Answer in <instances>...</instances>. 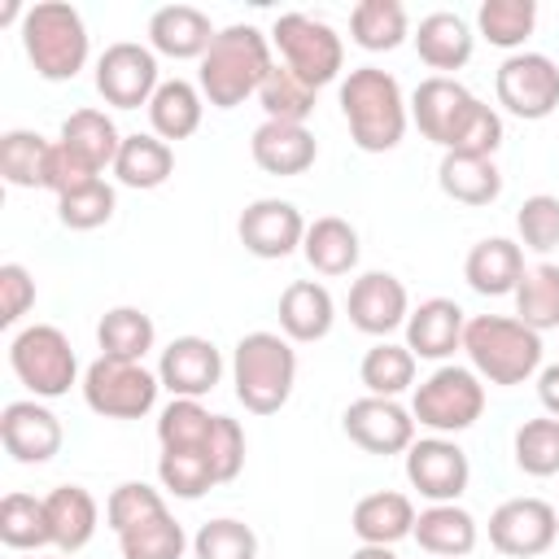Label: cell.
Instances as JSON below:
<instances>
[{"label":"cell","mask_w":559,"mask_h":559,"mask_svg":"<svg viewBox=\"0 0 559 559\" xmlns=\"http://www.w3.org/2000/svg\"><path fill=\"white\" fill-rule=\"evenodd\" d=\"M411 122L419 127L424 140L441 144L445 153H472V157H493L502 144V118L485 100H476L459 79L450 74H428L411 92Z\"/></svg>","instance_id":"6da1fadb"},{"label":"cell","mask_w":559,"mask_h":559,"mask_svg":"<svg viewBox=\"0 0 559 559\" xmlns=\"http://www.w3.org/2000/svg\"><path fill=\"white\" fill-rule=\"evenodd\" d=\"M271 66H275L271 61V39L258 26L236 22V26H223L214 35L210 52L201 57L197 87L214 109H236L249 96H258V87L271 74Z\"/></svg>","instance_id":"7a4b0ae2"},{"label":"cell","mask_w":559,"mask_h":559,"mask_svg":"<svg viewBox=\"0 0 559 559\" xmlns=\"http://www.w3.org/2000/svg\"><path fill=\"white\" fill-rule=\"evenodd\" d=\"M341 114L349 122V140L362 153H389L402 144L411 122V100L402 83L380 66H358L341 79Z\"/></svg>","instance_id":"3957f363"},{"label":"cell","mask_w":559,"mask_h":559,"mask_svg":"<svg viewBox=\"0 0 559 559\" xmlns=\"http://www.w3.org/2000/svg\"><path fill=\"white\" fill-rule=\"evenodd\" d=\"M236 402L249 415H275L297 384V349L284 332H249L231 354Z\"/></svg>","instance_id":"277c9868"},{"label":"cell","mask_w":559,"mask_h":559,"mask_svg":"<svg viewBox=\"0 0 559 559\" xmlns=\"http://www.w3.org/2000/svg\"><path fill=\"white\" fill-rule=\"evenodd\" d=\"M463 349H467L472 371L489 384H524L533 371H542V332L507 314L467 319Z\"/></svg>","instance_id":"5b68a950"},{"label":"cell","mask_w":559,"mask_h":559,"mask_svg":"<svg viewBox=\"0 0 559 559\" xmlns=\"http://www.w3.org/2000/svg\"><path fill=\"white\" fill-rule=\"evenodd\" d=\"M162 450H205L218 480H236L245 467V428L231 415H214L192 397H170L157 415Z\"/></svg>","instance_id":"8992f818"},{"label":"cell","mask_w":559,"mask_h":559,"mask_svg":"<svg viewBox=\"0 0 559 559\" xmlns=\"http://www.w3.org/2000/svg\"><path fill=\"white\" fill-rule=\"evenodd\" d=\"M22 48H26V61L35 66V74L48 83H70L87 66V52H92L79 9L61 4V0H44V4L26 9Z\"/></svg>","instance_id":"52a82bcc"},{"label":"cell","mask_w":559,"mask_h":559,"mask_svg":"<svg viewBox=\"0 0 559 559\" xmlns=\"http://www.w3.org/2000/svg\"><path fill=\"white\" fill-rule=\"evenodd\" d=\"M9 367L31 389V397H66L79 384V358L70 349V336L52 323H31L9 341Z\"/></svg>","instance_id":"ba28073f"},{"label":"cell","mask_w":559,"mask_h":559,"mask_svg":"<svg viewBox=\"0 0 559 559\" xmlns=\"http://www.w3.org/2000/svg\"><path fill=\"white\" fill-rule=\"evenodd\" d=\"M480 411H485V384L472 367H459V362H441L428 380H419V389L411 397L415 424L432 428L437 437L472 428L480 419Z\"/></svg>","instance_id":"9c48e42d"},{"label":"cell","mask_w":559,"mask_h":559,"mask_svg":"<svg viewBox=\"0 0 559 559\" xmlns=\"http://www.w3.org/2000/svg\"><path fill=\"white\" fill-rule=\"evenodd\" d=\"M83 402L87 411H96L100 419H144L157 406V371H148L144 362H127V358H96L83 371Z\"/></svg>","instance_id":"30bf717a"},{"label":"cell","mask_w":559,"mask_h":559,"mask_svg":"<svg viewBox=\"0 0 559 559\" xmlns=\"http://www.w3.org/2000/svg\"><path fill=\"white\" fill-rule=\"evenodd\" d=\"M271 44L280 48L284 66L306 79L314 92L323 83H332L341 70H345V44L341 35L323 22V17H310V13H280L275 26H271Z\"/></svg>","instance_id":"8fae6325"},{"label":"cell","mask_w":559,"mask_h":559,"mask_svg":"<svg viewBox=\"0 0 559 559\" xmlns=\"http://www.w3.org/2000/svg\"><path fill=\"white\" fill-rule=\"evenodd\" d=\"M493 92L511 118L542 122L559 109V66L546 52H511L493 74Z\"/></svg>","instance_id":"7c38bea8"},{"label":"cell","mask_w":559,"mask_h":559,"mask_svg":"<svg viewBox=\"0 0 559 559\" xmlns=\"http://www.w3.org/2000/svg\"><path fill=\"white\" fill-rule=\"evenodd\" d=\"M162 87L157 79V52L148 44L118 39L96 57V92L114 109H140Z\"/></svg>","instance_id":"4fadbf2b"},{"label":"cell","mask_w":559,"mask_h":559,"mask_svg":"<svg viewBox=\"0 0 559 559\" xmlns=\"http://www.w3.org/2000/svg\"><path fill=\"white\" fill-rule=\"evenodd\" d=\"M559 537V511L546 498H507L489 515V546L507 559L546 555Z\"/></svg>","instance_id":"5bb4252c"},{"label":"cell","mask_w":559,"mask_h":559,"mask_svg":"<svg viewBox=\"0 0 559 559\" xmlns=\"http://www.w3.org/2000/svg\"><path fill=\"white\" fill-rule=\"evenodd\" d=\"M406 480L428 502H459V493L472 480V463H467L459 441L432 432V437L411 441V450H406Z\"/></svg>","instance_id":"9a60e30c"},{"label":"cell","mask_w":559,"mask_h":559,"mask_svg":"<svg viewBox=\"0 0 559 559\" xmlns=\"http://www.w3.org/2000/svg\"><path fill=\"white\" fill-rule=\"evenodd\" d=\"M306 227H310V223L301 218V210H297L293 201H280V197H258V201H249V205L240 210V218H236L240 245H245L253 258H266V262L297 253L301 240H306Z\"/></svg>","instance_id":"2e32d148"},{"label":"cell","mask_w":559,"mask_h":559,"mask_svg":"<svg viewBox=\"0 0 559 559\" xmlns=\"http://www.w3.org/2000/svg\"><path fill=\"white\" fill-rule=\"evenodd\" d=\"M345 437L367 454H406L415 441V415L397 397H358L341 415Z\"/></svg>","instance_id":"e0dca14e"},{"label":"cell","mask_w":559,"mask_h":559,"mask_svg":"<svg viewBox=\"0 0 559 559\" xmlns=\"http://www.w3.org/2000/svg\"><path fill=\"white\" fill-rule=\"evenodd\" d=\"M157 380L170 397H192L201 402L205 393H214V384L223 380V354L214 341L205 336H175L162 358H157Z\"/></svg>","instance_id":"ac0fdd59"},{"label":"cell","mask_w":559,"mask_h":559,"mask_svg":"<svg viewBox=\"0 0 559 559\" xmlns=\"http://www.w3.org/2000/svg\"><path fill=\"white\" fill-rule=\"evenodd\" d=\"M345 310H349V323L367 336H389L397 328H406V314H411V297H406V284L389 271H367L349 284V297H345Z\"/></svg>","instance_id":"d6986e66"},{"label":"cell","mask_w":559,"mask_h":559,"mask_svg":"<svg viewBox=\"0 0 559 559\" xmlns=\"http://www.w3.org/2000/svg\"><path fill=\"white\" fill-rule=\"evenodd\" d=\"M0 441L17 463H48L61 450V419L39 397H17L0 411Z\"/></svg>","instance_id":"ffe728a7"},{"label":"cell","mask_w":559,"mask_h":559,"mask_svg":"<svg viewBox=\"0 0 559 559\" xmlns=\"http://www.w3.org/2000/svg\"><path fill=\"white\" fill-rule=\"evenodd\" d=\"M467 314L450 297H428L406 314V349L428 362H445L454 349H463Z\"/></svg>","instance_id":"44dd1931"},{"label":"cell","mask_w":559,"mask_h":559,"mask_svg":"<svg viewBox=\"0 0 559 559\" xmlns=\"http://www.w3.org/2000/svg\"><path fill=\"white\" fill-rule=\"evenodd\" d=\"M249 157H253L258 170L288 179V175H306L314 166L319 140L301 122H262L249 140Z\"/></svg>","instance_id":"7402d4cb"},{"label":"cell","mask_w":559,"mask_h":559,"mask_svg":"<svg viewBox=\"0 0 559 559\" xmlns=\"http://www.w3.org/2000/svg\"><path fill=\"white\" fill-rule=\"evenodd\" d=\"M214 26H210V13L192 9V4H166L148 17V48L170 57V61H201L214 44Z\"/></svg>","instance_id":"603a6c76"},{"label":"cell","mask_w":559,"mask_h":559,"mask_svg":"<svg viewBox=\"0 0 559 559\" xmlns=\"http://www.w3.org/2000/svg\"><path fill=\"white\" fill-rule=\"evenodd\" d=\"M349 528H354L358 546H393L415 533V502L397 489H376L354 502Z\"/></svg>","instance_id":"cb8c5ba5"},{"label":"cell","mask_w":559,"mask_h":559,"mask_svg":"<svg viewBox=\"0 0 559 559\" xmlns=\"http://www.w3.org/2000/svg\"><path fill=\"white\" fill-rule=\"evenodd\" d=\"M336 323V301L319 280H293L280 293V332L297 345L323 341Z\"/></svg>","instance_id":"d4e9b609"},{"label":"cell","mask_w":559,"mask_h":559,"mask_svg":"<svg viewBox=\"0 0 559 559\" xmlns=\"http://www.w3.org/2000/svg\"><path fill=\"white\" fill-rule=\"evenodd\" d=\"M520 275H524V249L515 240H507V236H485L463 258V280L480 297H507V293H515Z\"/></svg>","instance_id":"484cf974"},{"label":"cell","mask_w":559,"mask_h":559,"mask_svg":"<svg viewBox=\"0 0 559 559\" xmlns=\"http://www.w3.org/2000/svg\"><path fill=\"white\" fill-rule=\"evenodd\" d=\"M415 52H419V61L428 66V70H463L467 61H472V48H476V35H472V26L459 17V13H450V9H437V13H428V17H419V26H415Z\"/></svg>","instance_id":"4316f807"},{"label":"cell","mask_w":559,"mask_h":559,"mask_svg":"<svg viewBox=\"0 0 559 559\" xmlns=\"http://www.w3.org/2000/svg\"><path fill=\"white\" fill-rule=\"evenodd\" d=\"M44 511H48L52 546H57L61 555H79V550L96 537L100 507H96V498H92L83 485H57V489L44 498Z\"/></svg>","instance_id":"83f0119b"},{"label":"cell","mask_w":559,"mask_h":559,"mask_svg":"<svg viewBox=\"0 0 559 559\" xmlns=\"http://www.w3.org/2000/svg\"><path fill=\"white\" fill-rule=\"evenodd\" d=\"M424 555L432 559H463L476 550V520L459 502H432L415 515V533Z\"/></svg>","instance_id":"f1b7e54d"},{"label":"cell","mask_w":559,"mask_h":559,"mask_svg":"<svg viewBox=\"0 0 559 559\" xmlns=\"http://www.w3.org/2000/svg\"><path fill=\"white\" fill-rule=\"evenodd\" d=\"M114 175H118V183H122V188L153 192V188H162V183L175 175V148H170L162 135H153V131L122 135V148H118Z\"/></svg>","instance_id":"f546056e"},{"label":"cell","mask_w":559,"mask_h":559,"mask_svg":"<svg viewBox=\"0 0 559 559\" xmlns=\"http://www.w3.org/2000/svg\"><path fill=\"white\" fill-rule=\"evenodd\" d=\"M437 183L459 205H493L502 197V170L493 166V157L445 153L437 166Z\"/></svg>","instance_id":"4dcf8cb0"},{"label":"cell","mask_w":559,"mask_h":559,"mask_svg":"<svg viewBox=\"0 0 559 559\" xmlns=\"http://www.w3.org/2000/svg\"><path fill=\"white\" fill-rule=\"evenodd\" d=\"M61 144H66L83 166H92V170L100 175L105 166L114 170L118 148H122V135H118V127H114V118H109L105 109H74V114L61 122Z\"/></svg>","instance_id":"1f68e13d"},{"label":"cell","mask_w":559,"mask_h":559,"mask_svg":"<svg viewBox=\"0 0 559 559\" xmlns=\"http://www.w3.org/2000/svg\"><path fill=\"white\" fill-rule=\"evenodd\" d=\"M201 114H205V96H201V87L188 83V79H162V87H157L153 100H148L153 135H162L166 144H170V140H188V135L201 127Z\"/></svg>","instance_id":"d6a6232c"},{"label":"cell","mask_w":559,"mask_h":559,"mask_svg":"<svg viewBox=\"0 0 559 559\" xmlns=\"http://www.w3.org/2000/svg\"><path fill=\"white\" fill-rule=\"evenodd\" d=\"M301 253H306V262H310L319 275H349V271L358 266L362 245H358L354 223H345V218H336V214H323V218H314V223L306 227Z\"/></svg>","instance_id":"836d02e7"},{"label":"cell","mask_w":559,"mask_h":559,"mask_svg":"<svg viewBox=\"0 0 559 559\" xmlns=\"http://www.w3.org/2000/svg\"><path fill=\"white\" fill-rule=\"evenodd\" d=\"M157 328L140 306H114L100 314L96 323V345L105 358H127V362H144V354L153 349Z\"/></svg>","instance_id":"e575fe53"},{"label":"cell","mask_w":559,"mask_h":559,"mask_svg":"<svg viewBox=\"0 0 559 559\" xmlns=\"http://www.w3.org/2000/svg\"><path fill=\"white\" fill-rule=\"evenodd\" d=\"M0 542L17 555H35L44 546H52V528H48V511H44V498L35 493H4L0 502Z\"/></svg>","instance_id":"d590c367"},{"label":"cell","mask_w":559,"mask_h":559,"mask_svg":"<svg viewBox=\"0 0 559 559\" xmlns=\"http://www.w3.org/2000/svg\"><path fill=\"white\" fill-rule=\"evenodd\" d=\"M118 550H122V559H183L188 533H183V524L162 507V511L144 515L140 524L122 528V533H118Z\"/></svg>","instance_id":"8d00e7d4"},{"label":"cell","mask_w":559,"mask_h":559,"mask_svg":"<svg viewBox=\"0 0 559 559\" xmlns=\"http://www.w3.org/2000/svg\"><path fill=\"white\" fill-rule=\"evenodd\" d=\"M515 319L533 332L559 328V266L555 262L524 266L520 284H515Z\"/></svg>","instance_id":"74e56055"},{"label":"cell","mask_w":559,"mask_h":559,"mask_svg":"<svg viewBox=\"0 0 559 559\" xmlns=\"http://www.w3.org/2000/svg\"><path fill=\"white\" fill-rule=\"evenodd\" d=\"M48 157H52V140H44L39 131H4L0 135V175L13 188H44L48 183Z\"/></svg>","instance_id":"f35d334b"},{"label":"cell","mask_w":559,"mask_h":559,"mask_svg":"<svg viewBox=\"0 0 559 559\" xmlns=\"http://www.w3.org/2000/svg\"><path fill=\"white\" fill-rule=\"evenodd\" d=\"M349 35H354V44L367 48V52H393V48H402V39L411 35L406 9H402L397 0H362V4H354V13H349Z\"/></svg>","instance_id":"ab89813d"},{"label":"cell","mask_w":559,"mask_h":559,"mask_svg":"<svg viewBox=\"0 0 559 559\" xmlns=\"http://www.w3.org/2000/svg\"><path fill=\"white\" fill-rule=\"evenodd\" d=\"M415 354L406 349V345H397V341H376L367 354H362V362H358V380L367 384V393L371 397H397V393H406L411 384H415Z\"/></svg>","instance_id":"60d3db41"},{"label":"cell","mask_w":559,"mask_h":559,"mask_svg":"<svg viewBox=\"0 0 559 559\" xmlns=\"http://www.w3.org/2000/svg\"><path fill=\"white\" fill-rule=\"evenodd\" d=\"M258 105H262L266 122H301V127H306V118L314 114V87H310L306 79H297V74L280 61V66H271V74L262 79Z\"/></svg>","instance_id":"b9f144b4"},{"label":"cell","mask_w":559,"mask_h":559,"mask_svg":"<svg viewBox=\"0 0 559 559\" xmlns=\"http://www.w3.org/2000/svg\"><path fill=\"white\" fill-rule=\"evenodd\" d=\"M476 26L493 48L524 52V39L537 26V4L533 0H485L476 9Z\"/></svg>","instance_id":"7bdbcfd3"},{"label":"cell","mask_w":559,"mask_h":559,"mask_svg":"<svg viewBox=\"0 0 559 559\" xmlns=\"http://www.w3.org/2000/svg\"><path fill=\"white\" fill-rule=\"evenodd\" d=\"M157 480H162L166 493L188 498V502L201 498V493H210L214 485H223L205 450H162V459H157Z\"/></svg>","instance_id":"ee69618b"},{"label":"cell","mask_w":559,"mask_h":559,"mask_svg":"<svg viewBox=\"0 0 559 559\" xmlns=\"http://www.w3.org/2000/svg\"><path fill=\"white\" fill-rule=\"evenodd\" d=\"M511 454L524 476H555L559 472V419H550V415L524 419L515 428Z\"/></svg>","instance_id":"f6af8a7d"},{"label":"cell","mask_w":559,"mask_h":559,"mask_svg":"<svg viewBox=\"0 0 559 559\" xmlns=\"http://www.w3.org/2000/svg\"><path fill=\"white\" fill-rule=\"evenodd\" d=\"M192 555L197 559H258V533L245 520L218 515V520H205L197 528Z\"/></svg>","instance_id":"bcb514c9"},{"label":"cell","mask_w":559,"mask_h":559,"mask_svg":"<svg viewBox=\"0 0 559 559\" xmlns=\"http://www.w3.org/2000/svg\"><path fill=\"white\" fill-rule=\"evenodd\" d=\"M114 210H118V192H114L105 179L57 197V218H61L70 231H96V227H105V223L114 218Z\"/></svg>","instance_id":"7dc6e473"},{"label":"cell","mask_w":559,"mask_h":559,"mask_svg":"<svg viewBox=\"0 0 559 559\" xmlns=\"http://www.w3.org/2000/svg\"><path fill=\"white\" fill-rule=\"evenodd\" d=\"M515 231H520V245H524V249L550 253V249L559 245V197H550V192L528 197V201L515 210Z\"/></svg>","instance_id":"c3c4849f"},{"label":"cell","mask_w":559,"mask_h":559,"mask_svg":"<svg viewBox=\"0 0 559 559\" xmlns=\"http://www.w3.org/2000/svg\"><path fill=\"white\" fill-rule=\"evenodd\" d=\"M162 507H166L162 489H153V485H144V480H122V485L105 498V520H109L114 533H122V528L140 524L144 515H153V511H162Z\"/></svg>","instance_id":"681fc988"},{"label":"cell","mask_w":559,"mask_h":559,"mask_svg":"<svg viewBox=\"0 0 559 559\" xmlns=\"http://www.w3.org/2000/svg\"><path fill=\"white\" fill-rule=\"evenodd\" d=\"M35 306V280L22 262L0 266V328H13Z\"/></svg>","instance_id":"f907efd6"},{"label":"cell","mask_w":559,"mask_h":559,"mask_svg":"<svg viewBox=\"0 0 559 559\" xmlns=\"http://www.w3.org/2000/svg\"><path fill=\"white\" fill-rule=\"evenodd\" d=\"M100 175L92 170V166H83L61 140H52V157H48V192H57V197H66V192H74V188H87V183H96Z\"/></svg>","instance_id":"816d5d0a"},{"label":"cell","mask_w":559,"mask_h":559,"mask_svg":"<svg viewBox=\"0 0 559 559\" xmlns=\"http://www.w3.org/2000/svg\"><path fill=\"white\" fill-rule=\"evenodd\" d=\"M537 402L546 406L550 419H559V362H550V367L537 371Z\"/></svg>","instance_id":"f5cc1de1"},{"label":"cell","mask_w":559,"mask_h":559,"mask_svg":"<svg viewBox=\"0 0 559 559\" xmlns=\"http://www.w3.org/2000/svg\"><path fill=\"white\" fill-rule=\"evenodd\" d=\"M349 559H397V555H393V546H358Z\"/></svg>","instance_id":"db71d44e"},{"label":"cell","mask_w":559,"mask_h":559,"mask_svg":"<svg viewBox=\"0 0 559 559\" xmlns=\"http://www.w3.org/2000/svg\"><path fill=\"white\" fill-rule=\"evenodd\" d=\"M22 559H70V555H39V550H35V555H22Z\"/></svg>","instance_id":"11a10c76"}]
</instances>
